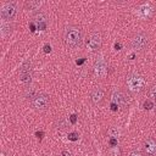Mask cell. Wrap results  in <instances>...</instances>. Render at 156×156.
I'll return each mask as SVG.
<instances>
[{
	"instance_id": "obj_1",
	"label": "cell",
	"mask_w": 156,
	"mask_h": 156,
	"mask_svg": "<svg viewBox=\"0 0 156 156\" xmlns=\"http://www.w3.org/2000/svg\"><path fill=\"white\" fill-rule=\"evenodd\" d=\"M83 40V33L82 29L77 26H69L65 29L63 33V41L66 44V46L71 48V49H76L78 46H80Z\"/></svg>"
},
{
	"instance_id": "obj_2",
	"label": "cell",
	"mask_w": 156,
	"mask_h": 156,
	"mask_svg": "<svg viewBox=\"0 0 156 156\" xmlns=\"http://www.w3.org/2000/svg\"><path fill=\"white\" fill-rule=\"evenodd\" d=\"M126 84H127L128 90L135 94V93H140L144 89L145 82H144V78L140 74H138V73H130L126 78Z\"/></svg>"
},
{
	"instance_id": "obj_3",
	"label": "cell",
	"mask_w": 156,
	"mask_h": 156,
	"mask_svg": "<svg viewBox=\"0 0 156 156\" xmlns=\"http://www.w3.org/2000/svg\"><path fill=\"white\" fill-rule=\"evenodd\" d=\"M149 34L145 32H138L130 41V46L132 49H134L135 51H144L146 50V48L149 46Z\"/></svg>"
},
{
	"instance_id": "obj_4",
	"label": "cell",
	"mask_w": 156,
	"mask_h": 156,
	"mask_svg": "<svg viewBox=\"0 0 156 156\" xmlns=\"http://www.w3.org/2000/svg\"><path fill=\"white\" fill-rule=\"evenodd\" d=\"M111 100H112L111 107H112L113 111H116L118 107H122V108H123V107H126V106L128 105L126 94H124L122 90H119V89H115V90L112 91Z\"/></svg>"
},
{
	"instance_id": "obj_5",
	"label": "cell",
	"mask_w": 156,
	"mask_h": 156,
	"mask_svg": "<svg viewBox=\"0 0 156 156\" xmlns=\"http://www.w3.org/2000/svg\"><path fill=\"white\" fill-rule=\"evenodd\" d=\"M93 72L94 76L99 79H102L107 76L108 68H107V62L105 61V58L102 56H98V58L94 62V67H93Z\"/></svg>"
},
{
	"instance_id": "obj_6",
	"label": "cell",
	"mask_w": 156,
	"mask_h": 156,
	"mask_svg": "<svg viewBox=\"0 0 156 156\" xmlns=\"http://www.w3.org/2000/svg\"><path fill=\"white\" fill-rule=\"evenodd\" d=\"M101 44H102V38L99 32H93L89 34V37L87 39V48L90 52L99 51L101 48Z\"/></svg>"
},
{
	"instance_id": "obj_7",
	"label": "cell",
	"mask_w": 156,
	"mask_h": 156,
	"mask_svg": "<svg viewBox=\"0 0 156 156\" xmlns=\"http://www.w3.org/2000/svg\"><path fill=\"white\" fill-rule=\"evenodd\" d=\"M32 106L35 108V110H39V111H43V110H46L49 107V104H50V98L49 95H46L45 93H38L32 100Z\"/></svg>"
},
{
	"instance_id": "obj_8",
	"label": "cell",
	"mask_w": 156,
	"mask_h": 156,
	"mask_svg": "<svg viewBox=\"0 0 156 156\" xmlns=\"http://www.w3.org/2000/svg\"><path fill=\"white\" fill-rule=\"evenodd\" d=\"M16 15H17V4L16 2H12V1L11 2H6L2 6L1 11H0V16L5 21L13 20L16 17Z\"/></svg>"
},
{
	"instance_id": "obj_9",
	"label": "cell",
	"mask_w": 156,
	"mask_h": 156,
	"mask_svg": "<svg viewBox=\"0 0 156 156\" xmlns=\"http://www.w3.org/2000/svg\"><path fill=\"white\" fill-rule=\"evenodd\" d=\"M32 74H33V69H32V63L29 60H27L21 69H20V80L24 84H29L30 80H32Z\"/></svg>"
},
{
	"instance_id": "obj_10",
	"label": "cell",
	"mask_w": 156,
	"mask_h": 156,
	"mask_svg": "<svg viewBox=\"0 0 156 156\" xmlns=\"http://www.w3.org/2000/svg\"><path fill=\"white\" fill-rule=\"evenodd\" d=\"M33 23L37 24V28L39 30H45L46 29V15L41 11L37 12L34 16H33Z\"/></svg>"
},
{
	"instance_id": "obj_11",
	"label": "cell",
	"mask_w": 156,
	"mask_h": 156,
	"mask_svg": "<svg viewBox=\"0 0 156 156\" xmlns=\"http://www.w3.org/2000/svg\"><path fill=\"white\" fill-rule=\"evenodd\" d=\"M104 96H105V90H104L101 87H95V88H93V90L90 91V100H91V102L95 104V105L100 104V102L102 101Z\"/></svg>"
},
{
	"instance_id": "obj_12",
	"label": "cell",
	"mask_w": 156,
	"mask_h": 156,
	"mask_svg": "<svg viewBox=\"0 0 156 156\" xmlns=\"http://www.w3.org/2000/svg\"><path fill=\"white\" fill-rule=\"evenodd\" d=\"M143 149L144 152L149 156L156 155V140L154 138H147L143 144Z\"/></svg>"
},
{
	"instance_id": "obj_13",
	"label": "cell",
	"mask_w": 156,
	"mask_h": 156,
	"mask_svg": "<svg viewBox=\"0 0 156 156\" xmlns=\"http://www.w3.org/2000/svg\"><path fill=\"white\" fill-rule=\"evenodd\" d=\"M136 13H138L139 17L146 20V18L151 17V15H152V7L149 4H143V5H140L136 9Z\"/></svg>"
},
{
	"instance_id": "obj_14",
	"label": "cell",
	"mask_w": 156,
	"mask_h": 156,
	"mask_svg": "<svg viewBox=\"0 0 156 156\" xmlns=\"http://www.w3.org/2000/svg\"><path fill=\"white\" fill-rule=\"evenodd\" d=\"M37 94H38V93H37V90H35L33 87H27L26 90H24V98L28 99V100H32Z\"/></svg>"
},
{
	"instance_id": "obj_15",
	"label": "cell",
	"mask_w": 156,
	"mask_h": 156,
	"mask_svg": "<svg viewBox=\"0 0 156 156\" xmlns=\"http://www.w3.org/2000/svg\"><path fill=\"white\" fill-rule=\"evenodd\" d=\"M12 32V26L10 23H2L1 26V33L2 35H9Z\"/></svg>"
},
{
	"instance_id": "obj_16",
	"label": "cell",
	"mask_w": 156,
	"mask_h": 156,
	"mask_svg": "<svg viewBox=\"0 0 156 156\" xmlns=\"http://www.w3.org/2000/svg\"><path fill=\"white\" fill-rule=\"evenodd\" d=\"M41 2L39 1H27L26 2V7H28L29 10H38L40 7Z\"/></svg>"
},
{
	"instance_id": "obj_17",
	"label": "cell",
	"mask_w": 156,
	"mask_h": 156,
	"mask_svg": "<svg viewBox=\"0 0 156 156\" xmlns=\"http://www.w3.org/2000/svg\"><path fill=\"white\" fill-rule=\"evenodd\" d=\"M149 96L156 101V85H152L150 89H149Z\"/></svg>"
},
{
	"instance_id": "obj_18",
	"label": "cell",
	"mask_w": 156,
	"mask_h": 156,
	"mask_svg": "<svg viewBox=\"0 0 156 156\" xmlns=\"http://www.w3.org/2000/svg\"><path fill=\"white\" fill-rule=\"evenodd\" d=\"M143 106H144L145 110H151V108L154 107V102H152L151 100H145L144 104H143Z\"/></svg>"
},
{
	"instance_id": "obj_19",
	"label": "cell",
	"mask_w": 156,
	"mask_h": 156,
	"mask_svg": "<svg viewBox=\"0 0 156 156\" xmlns=\"http://www.w3.org/2000/svg\"><path fill=\"white\" fill-rule=\"evenodd\" d=\"M128 156H144V154L141 151H139V150H132L128 154Z\"/></svg>"
},
{
	"instance_id": "obj_20",
	"label": "cell",
	"mask_w": 156,
	"mask_h": 156,
	"mask_svg": "<svg viewBox=\"0 0 156 156\" xmlns=\"http://www.w3.org/2000/svg\"><path fill=\"white\" fill-rule=\"evenodd\" d=\"M68 139H69V140H73V141L77 140V139H78V133H76V132L69 133V134H68Z\"/></svg>"
},
{
	"instance_id": "obj_21",
	"label": "cell",
	"mask_w": 156,
	"mask_h": 156,
	"mask_svg": "<svg viewBox=\"0 0 156 156\" xmlns=\"http://www.w3.org/2000/svg\"><path fill=\"white\" fill-rule=\"evenodd\" d=\"M44 51H45V52H50V51H51V48H50V45L45 44V45H44Z\"/></svg>"
},
{
	"instance_id": "obj_22",
	"label": "cell",
	"mask_w": 156,
	"mask_h": 156,
	"mask_svg": "<svg viewBox=\"0 0 156 156\" xmlns=\"http://www.w3.org/2000/svg\"><path fill=\"white\" fill-rule=\"evenodd\" d=\"M61 156H71V152H69L68 150H63V151L61 152Z\"/></svg>"
},
{
	"instance_id": "obj_23",
	"label": "cell",
	"mask_w": 156,
	"mask_h": 156,
	"mask_svg": "<svg viewBox=\"0 0 156 156\" xmlns=\"http://www.w3.org/2000/svg\"><path fill=\"white\" fill-rule=\"evenodd\" d=\"M76 121H77V116H76V115H72V116H71V122L74 124V123H76Z\"/></svg>"
},
{
	"instance_id": "obj_24",
	"label": "cell",
	"mask_w": 156,
	"mask_h": 156,
	"mask_svg": "<svg viewBox=\"0 0 156 156\" xmlns=\"http://www.w3.org/2000/svg\"><path fill=\"white\" fill-rule=\"evenodd\" d=\"M116 143H117L116 139H111V140H110V144H111V145H116Z\"/></svg>"
},
{
	"instance_id": "obj_25",
	"label": "cell",
	"mask_w": 156,
	"mask_h": 156,
	"mask_svg": "<svg viewBox=\"0 0 156 156\" xmlns=\"http://www.w3.org/2000/svg\"><path fill=\"white\" fill-rule=\"evenodd\" d=\"M35 134H37V136H38V138H41V135H43V132H37Z\"/></svg>"
},
{
	"instance_id": "obj_26",
	"label": "cell",
	"mask_w": 156,
	"mask_h": 156,
	"mask_svg": "<svg viewBox=\"0 0 156 156\" xmlns=\"http://www.w3.org/2000/svg\"><path fill=\"white\" fill-rule=\"evenodd\" d=\"M115 48H116V50H119V48H121V45L116 43V44H115Z\"/></svg>"
}]
</instances>
